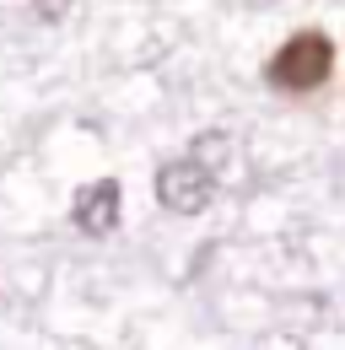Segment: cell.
Masks as SVG:
<instances>
[{
	"instance_id": "obj_3",
	"label": "cell",
	"mask_w": 345,
	"mask_h": 350,
	"mask_svg": "<svg viewBox=\"0 0 345 350\" xmlns=\"http://www.w3.org/2000/svg\"><path fill=\"white\" fill-rule=\"evenodd\" d=\"M119 205H125L119 183H114V178H97V183L76 189L71 221H76V232H86V237H108V232L119 226Z\"/></svg>"
},
{
	"instance_id": "obj_5",
	"label": "cell",
	"mask_w": 345,
	"mask_h": 350,
	"mask_svg": "<svg viewBox=\"0 0 345 350\" xmlns=\"http://www.w3.org/2000/svg\"><path fill=\"white\" fill-rule=\"evenodd\" d=\"M33 5H38V16H43V22H60V16L71 11V0H33Z\"/></svg>"
},
{
	"instance_id": "obj_4",
	"label": "cell",
	"mask_w": 345,
	"mask_h": 350,
	"mask_svg": "<svg viewBox=\"0 0 345 350\" xmlns=\"http://www.w3.org/2000/svg\"><path fill=\"white\" fill-rule=\"evenodd\" d=\"M227 146H232V140L221 130H205V135H194V157H189V162H200L205 173H216V167L227 162Z\"/></svg>"
},
{
	"instance_id": "obj_2",
	"label": "cell",
	"mask_w": 345,
	"mask_h": 350,
	"mask_svg": "<svg viewBox=\"0 0 345 350\" xmlns=\"http://www.w3.org/2000/svg\"><path fill=\"white\" fill-rule=\"evenodd\" d=\"M216 194V173H205L200 162L178 157V162H162L157 167V205L172 211V216H200Z\"/></svg>"
},
{
	"instance_id": "obj_1",
	"label": "cell",
	"mask_w": 345,
	"mask_h": 350,
	"mask_svg": "<svg viewBox=\"0 0 345 350\" xmlns=\"http://www.w3.org/2000/svg\"><path fill=\"white\" fill-rule=\"evenodd\" d=\"M329 76H335V44H329V33H318V27L286 38V44L270 54V65H264V81L275 92H286V97L318 92Z\"/></svg>"
}]
</instances>
